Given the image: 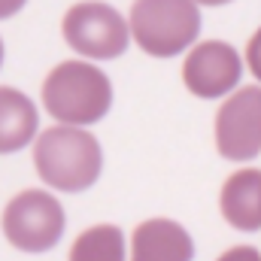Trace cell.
<instances>
[{
	"instance_id": "cell-15",
	"label": "cell",
	"mask_w": 261,
	"mask_h": 261,
	"mask_svg": "<svg viewBox=\"0 0 261 261\" xmlns=\"http://www.w3.org/2000/svg\"><path fill=\"white\" fill-rule=\"evenodd\" d=\"M197 6H225V3H234V0H195Z\"/></svg>"
},
{
	"instance_id": "cell-3",
	"label": "cell",
	"mask_w": 261,
	"mask_h": 261,
	"mask_svg": "<svg viewBox=\"0 0 261 261\" xmlns=\"http://www.w3.org/2000/svg\"><path fill=\"white\" fill-rule=\"evenodd\" d=\"M128 28L130 40L149 58H176L195 46L200 6L195 0H134Z\"/></svg>"
},
{
	"instance_id": "cell-10",
	"label": "cell",
	"mask_w": 261,
	"mask_h": 261,
	"mask_svg": "<svg viewBox=\"0 0 261 261\" xmlns=\"http://www.w3.org/2000/svg\"><path fill=\"white\" fill-rule=\"evenodd\" d=\"M37 134H40L37 103L24 91L0 85V155L21 152L37 140Z\"/></svg>"
},
{
	"instance_id": "cell-16",
	"label": "cell",
	"mask_w": 261,
	"mask_h": 261,
	"mask_svg": "<svg viewBox=\"0 0 261 261\" xmlns=\"http://www.w3.org/2000/svg\"><path fill=\"white\" fill-rule=\"evenodd\" d=\"M0 67H3V40H0Z\"/></svg>"
},
{
	"instance_id": "cell-7",
	"label": "cell",
	"mask_w": 261,
	"mask_h": 261,
	"mask_svg": "<svg viewBox=\"0 0 261 261\" xmlns=\"http://www.w3.org/2000/svg\"><path fill=\"white\" fill-rule=\"evenodd\" d=\"M243 55L225 40L195 43L182 58V82L200 100L228 97L243 82Z\"/></svg>"
},
{
	"instance_id": "cell-6",
	"label": "cell",
	"mask_w": 261,
	"mask_h": 261,
	"mask_svg": "<svg viewBox=\"0 0 261 261\" xmlns=\"http://www.w3.org/2000/svg\"><path fill=\"white\" fill-rule=\"evenodd\" d=\"M216 149L228 161H252L261 155V85H240L216 113Z\"/></svg>"
},
{
	"instance_id": "cell-4",
	"label": "cell",
	"mask_w": 261,
	"mask_h": 261,
	"mask_svg": "<svg viewBox=\"0 0 261 261\" xmlns=\"http://www.w3.org/2000/svg\"><path fill=\"white\" fill-rule=\"evenodd\" d=\"M3 237L12 249L40 255L58 246L64 237L67 216L61 200L46 192V189H24L15 197L6 200L3 216H0Z\"/></svg>"
},
{
	"instance_id": "cell-14",
	"label": "cell",
	"mask_w": 261,
	"mask_h": 261,
	"mask_svg": "<svg viewBox=\"0 0 261 261\" xmlns=\"http://www.w3.org/2000/svg\"><path fill=\"white\" fill-rule=\"evenodd\" d=\"M24 6H28V0H0V21H3V18L18 15Z\"/></svg>"
},
{
	"instance_id": "cell-9",
	"label": "cell",
	"mask_w": 261,
	"mask_h": 261,
	"mask_svg": "<svg viewBox=\"0 0 261 261\" xmlns=\"http://www.w3.org/2000/svg\"><path fill=\"white\" fill-rule=\"evenodd\" d=\"M222 219L234 231H261V170L240 167L234 170L219 192Z\"/></svg>"
},
{
	"instance_id": "cell-8",
	"label": "cell",
	"mask_w": 261,
	"mask_h": 261,
	"mask_svg": "<svg viewBox=\"0 0 261 261\" xmlns=\"http://www.w3.org/2000/svg\"><path fill=\"white\" fill-rule=\"evenodd\" d=\"M128 261H195V240L176 219H146L134 228Z\"/></svg>"
},
{
	"instance_id": "cell-11",
	"label": "cell",
	"mask_w": 261,
	"mask_h": 261,
	"mask_svg": "<svg viewBox=\"0 0 261 261\" xmlns=\"http://www.w3.org/2000/svg\"><path fill=\"white\" fill-rule=\"evenodd\" d=\"M67 261H128V243H125L122 228L107 225V222L85 228L73 240Z\"/></svg>"
},
{
	"instance_id": "cell-2",
	"label": "cell",
	"mask_w": 261,
	"mask_h": 261,
	"mask_svg": "<svg viewBox=\"0 0 261 261\" xmlns=\"http://www.w3.org/2000/svg\"><path fill=\"white\" fill-rule=\"evenodd\" d=\"M40 100L55 125L88 128L110 113L113 82L94 61L70 58L49 70L40 88Z\"/></svg>"
},
{
	"instance_id": "cell-12",
	"label": "cell",
	"mask_w": 261,
	"mask_h": 261,
	"mask_svg": "<svg viewBox=\"0 0 261 261\" xmlns=\"http://www.w3.org/2000/svg\"><path fill=\"white\" fill-rule=\"evenodd\" d=\"M243 64L249 67V73L255 76V82H261V28L249 37L246 52H243Z\"/></svg>"
},
{
	"instance_id": "cell-13",
	"label": "cell",
	"mask_w": 261,
	"mask_h": 261,
	"mask_svg": "<svg viewBox=\"0 0 261 261\" xmlns=\"http://www.w3.org/2000/svg\"><path fill=\"white\" fill-rule=\"evenodd\" d=\"M216 261H261V252L255 246H231V249H225Z\"/></svg>"
},
{
	"instance_id": "cell-1",
	"label": "cell",
	"mask_w": 261,
	"mask_h": 261,
	"mask_svg": "<svg viewBox=\"0 0 261 261\" xmlns=\"http://www.w3.org/2000/svg\"><path fill=\"white\" fill-rule=\"evenodd\" d=\"M34 170L49 189L79 195L100 179L103 149L91 130L52 125L34 140Z\"/></svg>"
},
{
	"instance_id": "cell-5",
	"label": "cell",
	"mask_w": 261,
	"mask_h": 261,
	"mask_svg": "<svg viewBox=\"0 0 261 261\" xmlns=\"http://www.w3.org/2000/svg\"><path fill=\"white\" fill-rule=\"evenodd\" d=\"M64 43L85 61H116L128 52V18L103 0H79L61 18Z\"/></svg>"
}]
</instances>
